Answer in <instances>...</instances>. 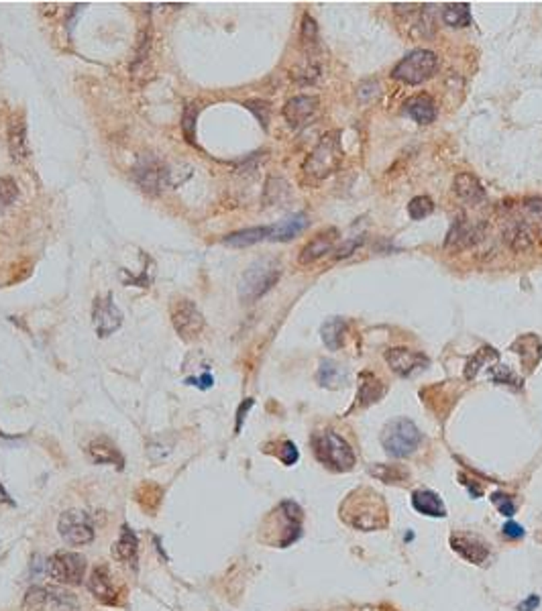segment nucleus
<instances>
[{
	"mask_svg": "<svg viewBox=\"0 0 542 611\" xmlns=\"http://www.w3.org/2000/svg\"><path fill=\"white\" fill-rule=\"evenodd\" d=\"M212 375H208V373H204L202 377H198V379H188L186 384L188 385H198L200 389H208V387H212Z\"/></svg>",
	"mask_w": 542,
	"mask_h": 611,
	"instance_id": "09e8293b",
	"label": "nucleus"
},
{
	"mask_svg": "<svg viewBox=\"0 0 542 611\" xmlns=\"http://www.w3.org/2000/svg\"><path fill=\"white\" fill-rule=\"evenodd\" d=\"M172 324L184 340H194L204 331V316L192 299H177L172 306Z\"/></svg>",
	"mask_w": 542,
	"mask_h": 611,
	"instance_id": "9d476101",
	"label": "nucleus"
},
{
	"mask_svg": "<svg viewBox=\"0 0 542 611\" xmlns=\"http://www.w3.org/2000/svg\"><path fill=\"white\" fill-rule=\"evenodd\" d=\"M137 550H139L137 534L129 526H123V532H121L119 540L114 542V546H112V557L121 560V562H133L137 559Z\"/></svg>",
	"mask_w": 542,
	"mask_h": 611,
	"instance_id": "bb28decb",
	"label": "nucleus"
},
{
	"mask_svg": "<svg viewBox=\"0 0 542 611\" xmlns=\"http://www.w3.org/2000/svg\"><path fill=\"white\" fill-rule=\"evenodd\" d=\"M192 174L194 170L190 165H186V163H177L174 167H167V186L177 188V186H182L184 182H188V179L192 177Z\"/></svg>",
	"mask_w": 542,
	"mask_h": 611,
	"instance_id": "58836bf2",
	"label": "nucleus"
},
{
	"mask_svg": "<svg viewBox=\"0 0 542 611\" xmlns=\"http://www.w3.org/2000/svg\"><path fill=\"white\" fill-rule=\"evenodd\" d=\"M316 379H318V384L322 385V387H333V389H336V387H341V385L345 384L347 373H345V369L338 365V363H334L331 359H324V361H320V369H318V373H316Z\"/></svg>",
	"mask_w": 542,
	"mask_h": 611,
	"instance_id": "7c9ffc66",
	"label": "nucleus"
},
{
	"mask_svg": "<svg viewBox=\"0 0 542 611\" xmlns=\"http://www.w3.org/2000/svg\"><path fill=\"white\" fill-rule=\"evenodd\" d=\"M538 603H541V599H538L536 595H532L528 601H524V603H520V605H518V610L520 611H534L536 607H538Z\"/></svg>",
	"mask_w": 542,
	"mask_h": 611,
	"instance_id": "8fccbe9b",
	"label": "nucleus"
},
{
	"mask_svg": "<svg viewBox=\"0 0 542 611\" xmlns=\"http://www.w3.org/2000/svg\"><path fill=\"white\" fill-rule=\"evenodd\" d=\"M432 212H435V202L428 196H416L408 204V214L412 220H424Z\"/></svg>",
	"mask_w": 542,
	"mask_h": 611,
	"instance_id": "f704fd0d",
	"label": "nucleus"
},
{
	"mask_svg": "<svg viewBox=\"0 0 542 611\" xmlns=\"http://www.w3.org/2000/svg\"><path fill=\"white\" fill-rule=\"evenodd\" d=\"M198 110L200 106L198 105H188L186 112H184V119H182V133L188 143H196V117H198Z\"/></svg>",
	"mask_w": 542,
	"mask_h": 611,
	"instance_id": "4c0bfd02",
	"label": "nucleus"
},
{
	"mask_svg": "<svg viewBox=\"0 0 542 611\" xmlns=\"http://www.w3.org/2000/svg\"><path fill=\"white\" fill-rule=\"evenodd\" d=\"M312 451H314L316 458L333 471L345 473L355 467V453H353L350 444L333 430L316 434L312 438Z\"/></svg>",
	"mask_w": 542,
	"mask_h": 611,
	"instance_id": "20e7f679",
	"label": "nucleus"
},
{
	"mask_svg": "<svg viewBox=\"0 0 542 611\" xmlns=\"http://www.w3.org/2000/svg\"><path fill=\"white\" fill-rule=\"evenodd\" d=\"M385 387L384 384L373 375V373H361L359 375V391H357V403L355 405H361V408H367L371 403L379 402L384 398Z\"/></svg>",
	"mask_w": 542,
	"mask_h": 611,
	"instance_id": "393cba45",
	"label": "nucleus"
},
{
	"mask_svg": "<svg viewBox=\"0 0 542 611\" xmlns=\"http://www.w3.org/2000/svg\"><path fill=\"white\" fill-rule=\"evenodd\" d=\"M422 442V432L418 426L408 418L391 420L384 430H382V446L385 453L396 458H403L416 453V449Z\"/></svg>",
	"mask_w": 542,
	"mask_h": 611,
	"instance_id": "39448f33",
	"label": "nucleus"
},
{
	"mask_svg": "<svg viewBox=\"0 0 542 611\" xmlns=\"http://www.w3.org/2000/svg\"><path fill=\"white\" fill-rule=\"evenodd\" d=\"M0 504H11V506H13V499L8 497V493L4 491L2 485H0Z\"/></svg>",
	"mask_w": 542,
	"mask_h": 611,
	"instance_id": "3c124183",
	"label": "nucleus"
},
{
	"mask_svg": "<svg viewBox=\"0 0 542 611\" xmlns=\"http://www.w3.org/2000/svg\"><path fill=\"white\" fill-rule=\"evenodd\" d=\"M369 473L373 477H379L385 483H396V481H406L408 479V471L394 467V465H373L369 467Z\"/></svg>",
	"mask_w": 542,
	"mask_h": 611,
	"instance_id": "72a5a7b5",
	"label": "nucleus"
},
{
	"mask_svg": "<svg viewBox=\"0 0 542 611\" xmlns=\"http://www.w3.org/2000/svg\"><path fill=\"white\" fill-rule=\"evenodd\" d=\"M491 502L495 504V507L500 509V514H502V516H506V518H512V516H514V511H516V506L512 504L509 495H506V493H502V491H495V493L491 495Z\"/></svg>",
	"mask_w": 542,
	"mask_h": 611,
	"instance_id": "79ce46f5",
	"label": "nucleus"
},
{
	"mask_svg": "<svg viewBox=\"0 0 542 611\" xmlns=\"http://www.w3.org/2000/svg\"><path fill=\"white\" fill-rule=\"evenodd\" d=\"M524 212L530 216V220L542 225V198H530L524 202Z\"/></svg>",
	"mask_w": 542,
	"mask_h": 611,
	"instance_id": "c03bdc74",
	"label": "nucleus"
},
{
	"mask_svg": "<svg viewBox=\"0 0 542 611\" xmlns=\"http://www.w3.org/2000/svg\"><path fill=\"white\" fill-rule=\"evenodd\" d=\"M412 507L428 518H444L447 516V506L440 499V495L430 491V489H418L412 493Z\"/></svg>",
	"mask_w": 542,
	"mask_h": 611,
	"instance_id": "412c9836",
	"label": "nucleus"
},
{
	"mask_svg": "<svg viewBox=\"0 0 542 611\" xmlns=\"http://www.w3.org/2000/svg\"><path fill=\"white\" fill-rule=\"evenodd\" d=\"M251 408H253V400H251V398H249V400H245V402L241 403V408H239V412H237V428H235L237 432H241V426H243L247 412H249Z\"/></svg>",
	"mask_w": 542,
	"mask_h": 611,
	"instance_id": "a18cd8bd",
	"label": "nucleus"
},
{
	"mask_svg": "<svg viewBox=\"0 0 542 611\" xmlns=\"http://www.w3.org/2000/svg\"><path fill=\"white\" fill-rule=\"evenodd\" d=\"M57 605L59 610H71L76 607V599L73 595L66 593V591H59V589H52V587H31L27 591V597H25V607H43V605Z\"/></svg>",
	"mask_w": 542,
	"mask_h": 611,
	"instance_id": "4468645a",
	"label": "nucleus"
},
{
	"mask_svg": "<svg viewBox=\"0 0 542 611\" xmlns=\"http://www.w3.org/2000/svg\"><path fill=\"white\" fill-rule=\"evenodd\" d=\"M336 241H338V230H336V228H329V230L316 235L310 243L304 244V249L300 251L297 261L302 263V265H310V263L322 259L324 255H329V253L333 251Z\"/></svg>",
	"mask_w": 542,
	"mask_h": 611,
	"instance_id": "dca6fc26",
	"label": "nucleus"
},
{
	"mask_svg": "<svg viewBox=\"0 0 542 611\" xmlns=\"http://www.w3.org/2000/svg\"><path fill=\"white\" fill-rule=\"evenodd\" d=\"M385 361L389 369L403 379L418 375L420 371H424L430 363V359L424 352L406 349V347H391L385 350Z\"/></svg>",
	"mask_w": 542,
	"mask_h": 611,
	"instance_id": "9b49d317",
	"label": "nucleus"
},
{
	"mask_svg": "<svg viewBox=\"0 0 542 611\" xmlns=\"http://www.w3.org/2000/svg\"><path fill=\"white\" fill-rule=\"evenodd\" d=\"M280 458H281V463H283V465H288V467H292L297 458H300V453H297L296 444H294L292 440H285V442L281 444Z\"/></svg>",
	"mask_w": 542,
	"mask_h": 611,
	"instance_id": "37998d69",
	"label": "nucleus"
},
{
	"mask_svg": "<svg viewBox=\"0 0 542 611\" xmlns=\"http://www.w3.org/2000/svg\"><path fill=\"white\" fill-rule=\"evenodd\" d=\"M437 53L428 52V49H414L412 53H408L402 61L396 64V68L391 70V78L408 86H418L422 82L430 80L437 73Z\"/></svg>",
	"mask_w": 542,
	"mask_h": 611,
	"instance_id": "423d86ee",
	"label": "nucleus"
},
{
	"mask_svg": "<svg viewBox=\"0 0 542 611\" xmlns=\"http://www.w3.org/2000/svg\"><path fill=\"white\" fill-rule=\"evenodd\" d=\"M504 536H507V538H522L524 530H522V526L516 524V522H507L504 526Z\"/></svg>",
	"mask_w": 542,
	"mask_h": 611,
	"instance_id": "49530a36",
	"label": "nucleus"
},
{
	"mask_svg": "<svg viewBox=\"0 0 542 611\" xmlns=\"http://www.w3.org/2000/svg\"><path fill=\"white\" fill-rule=\"evenodd\" d=\"M316 41H318L316 20L310 15H304V18H302V43L306 47H314Z\"/></svg>",
	"mask_w": 542,
	"mask_h": 611,
	"instance_id": "ea45409f",
	"label": "nucleus"
},
{
	"mask_svg": "<svg viewBox=\"0 0 542 611\" xmlns=\"http://www.w3.org/2000/svg\"><path fill=\"white\" fill-rule=\"evenodd\" d=\"M269 232H271V227H253L245 228V230H237V232L225 237V244L243 249V247H251V244H257L265 239H269Z\"/></svg>",
	"mask_w": 542,
	"mask_h": 611,
	"instance_id": "c756f323",
	"label": "nucleus"
},
{
	"mask_svg": "<svg viewBox=\"0 0 542 611\" xmlns=\"http://www.w3.org/2000/svg\"><path fill=\"white\" fill-rule=\"evenodd\" d=\"M345 334H347V322L343 318H331L320 328L322 343L329 350L341 349L345 345Z\"/></svg>",
	"mask_w": 542,
	"mask_h": 611,
	"instance_id": "c85d7f7f",
	"label": "nucleus"
},
{
	"mask_svg": "<svg viewBox=\"0 0 542 611\" xmlns=\"http://www.w3.org/2000/svg\"><path fill=\"white\" fill-rule=\"evenodd\" d=\"M504 237L506 243L514 249V251H528L532 243H534V230L532 225L524 220V218H516L512 220L506 228H504Z\"/></svg>",
	"mask_w": 542,
	"mask_h": 611,
	"instance_id": "4be33fe9",
	"label": "nucleus"
},
{
	"mask_svg": "<svg viewBox=\"0 0 542 611\" xmlns=\"http://www.w3.org/2000/svg\"><path fill=\"white\" fill-rule=\"evenodd\" d=\"M361 497L350 495L343 504L341 511L345 522L357 530H379L387 524V509L384 499L373 491H359Z\"/></svg>",
	"mask_w": 542,
	"mask_h": 611,
	"instance_id": "f257e3e1",
	"label": "nucleus"
},
{
	"mask_svg": "<svg viewBox=\"0 0 542 611\" xmlns=\"http://www.w3.org/2000/svg\"><path fill=\"white\" fill-rule=\"evenodd\" d=\"M442 20L449 27H467L471 25V6L467 2H449L442 6Z\"/></svg>",
	"mask_w": 542,
	"mask_h": 611,
	"instance_id": "2f4dec72",
	"label": "nucleus"
},
{
	"mask_svg": "<svg viewBox=\"0 0 542 611\" xmlns=\"http://www.w3.org/2000/svg\"><path fill=\"white\" fill-rule=\"evenodd\" d=\"M88 454L96 465H119L123 467V454L119 453V449L108 440V438H96L90 442L88 446Z\"/></svg>",
	"mask_w": 542,
	"mask_h": 611,
	"instance_id": "a878e982",
	"label": "nucleus"
},
{
	"mask_svg": "<svg viewBox=\"0 0 542 611\" xmlns=\"http://www.w3.org/2000/svg\"><path fill=\"white\" fill-rule=\"evenodd\" d=\"M318 105H320V100L316 96H308V94L294 96L283 106V119L288 121L290 126L300 129L314 119L316 112H318Z\"/></svg>",
	"mask_w": 542,
	"mask_h": 611,
	"instance_id": "ddd939ff",
	"label": "nucleus"
},
{
	"mask_svg": "<svg viewBox=\"0 0 542 611\" xmlns=\"http://www.w3.org/2000/svg\"><path fill=\"white\" fill-rule=\"evenodd\" d=\"M500 359V352L491 347H483L481 350H477L473 355L471 359L467 361V367H465V377L467 379H475V375L479 373V369L485 365L488 361H497Z\"/></svg>",
	"mask_w": 542,
	"mask_h": 611,
	"instance_id": "473e14b6",
	"label": "nucleus"
},
{
	"mask_svg": "<svg viewBox=\"0 0 542 611\" xmlns=\"http://www.w3.org/2000/svg\"><path fill=\"white\" fill-rule=\"evenodd\" d=\"M509 349L514 350L516 355H520L522 365L528 367V371H532L534 367L541 363L542 343L536 334H522L520 338H516V340L512 343Z\"/></svg>",
	"mask_w": 542,
	"mask_h": 611,
	"instance_id": "aec40b11",
	"label": "nucleus"
},
{
	"mask_svg": "<svg viewBox=\"0 0 542 611\" xmlns=\"http://www.w3.org/2000/svg\"><path fill=\"white\" fill-rule=\"evenodd\" d=\"M88 589L98 601H102L106 605L117 603V595L119 593H117V589L112 585V579H110V573H108L106 566H96L92 571V575L88 579Z\"/></svg>",
	"mask_w": 542,
	"mask_h": 611,
	"instance_id": "a211bd4d",
	"label": "nucleus"
},
{
	"mask_svg": "<svg viewBox=\"0 0 542 611\" xmlns=\"http://www.w3.org/2000/svg\"><path fill=\"white\" fill-rule=\"evenodd\" d=\"M490 377L493 384L497 385H514L516 389H520L522 387V379L512 371V369H507L506 365H495L490 369Z\"/></svg>",
	"mask_w": 542,
	"mask_h": 611,
	"instance_id": "c9c22d12",
	"label": "nucleus"
},
{
	"mask_svg": "<svg viewBox=\"0 0 542 611\" xmlns=\"http://www.w3.org/2000/svg\"><path fill=\"white\" fill-rule=\"evenodd\" d=\"M479 239H481V228L469 225L465 218H456L451 230H449V235H447L444 247L449 251H459V249L473 247Z\"/></svg>",
	"mask_w": 542,
	"mask_h": 611,
	"instance_id": "f3484780",
	"label": "nucleus"
},
{
	"mask_svg": "<svg viewBox=\"0 0 542 611\" xmlns=\"http://www.w3.org/2000/svg\"><path fill=\"white\" fill-rule=\"evenodd\" d=\"M361 243H363V239H361V237L353 239V241H349V243L345 244V247H341V249H338V255H336V257H349L350 253H353V251H355V249H357V247H359Z\"/></svg>",
	"mask_w": 542,
	"mask_h": 611,
	"instance_id": "de8ad7c7",
	"label": "nucleus"
},
{
	"mask_svg": "<svg viewBox=\"0 0 542 611\" xmlns=\"http://www.w3.org/2000/svg\"><path fill=\"white\" fill-rule=\"evenodd\" d=\"M245 106L257 117V121L261 122L263 129H267V122H269V110H271V106H269V102H265V100H249V102H245Z\"/></svg>",
	"mask_w": 542,
	"mask_h": 611,
	"instance_id": "a19ab883",
	"label": "nucleus"
},
{
	"mask_svg": "<svg viewBox=\"0 0 542 611\" xmlns=\"http://www.w3.org/2000/svg\"><path fill=\"white\" fill-rule=\"evenodd\" d=\"M451 546L461 559H465L471 564H481L490 559V548L488 544L481 540L479 536L473 534H453L451 536Z\"/></svg>",
	"mask_w": 542,
	"mask_h": 611,
	"instance_id": "2eb2a0df",
	"label": "nucleus"
},
{
	"mask_svg": "<svg viewBox=\"0 0 542 611\" xmlns=\"http://www.w3.org/2000/svg\"><path fill=\"white\" fill-rule=\"evenodd\" d=\"M343 159H345V151L341 145V133L331 131L318 141V145L310 151V155L302 165V172L314 179H324L338 172V167L343 165Z\"/></svg>",
	"mask_w": 542,
	"mask_h": 611,
	"instance_id": "f03ea898",
	"label": "nucleus"
},
{
	"mask_svg": "<svg viewBox=\"0 0 542 611\" xmlns=\"http://www.w3.org/2000/svg\"><path fill=\"white\" fill-rule=\"evenodd\" d=\"M92 322H94V328H96L100 338H106V336L114 334V332L123 326V312H121L119 306L114 304L112 294H106V296L94 299Z\"/></svg>",
	"mask_w": 542,
	"mask_h": 611,
	"instance_id": "f8f14e48",
	"label": "nucleus"
},
{
	"mask_svg": "<svg viewBox=\"0 0 542 611\" xmlns=\"http://www.w3.org/2000/svg\"><path fill=\"white\" fill-rule=\"evenodd\" d=\"M453 192L465 204H479L485 200V190L473 174H456L453 179Z\"/></svg>",
	"mask_w": 542,
	"mask_h": 611,
	"instance_id": "6ab92c4d",
	"label": "nucleus"
},
{
	"mask_svg": "<svg viewBox=\"0 0 542 611\" xmlns=\"http://www.w3.org/2000/svg\"><path fill=\"white\" fill-rule=\"evenodd\" d=\"M47 573L57 583L64 585H80L86 573V559L78 552L70 550H57L47 559Z\"/></svg>",
	"mask_w": 542,
	"mask_h": 611,
	"instance_id": "0eeeda50",
	"label": "nucleus"
},
{
	"mask_svg": "<svg viewBox=\"0 0 542 611\" xmlns=\"http://www.w3.org/2000/svg\"><path fill=\"white\" fill-rule=\"evenodd\" d=\"M8 145H11V155L15 161H23L29 155V143H27V124L23 119L11 122L8 126Z\"/></svg>",
	"mask_w": 542,
	"mask_h": 611,
	"instance_id": "cd10ccee",
	"label": "nucleus"
},
{
	"mask_svg": "<svg viewBox=\"0 0 542 611\" xmlns=\"http://www.w3.org/2000/svg\"><path fill=\"white\" fill-rule=\"evenodd\" d=\"M133 175L141 190L149 196H158L163 186H167V165L161 163L155 155H141Z\"/></svg>",
	"mask_w": 542,
	"mask_h": 611,
	"instance_id": "6e6552de",
	"label": "nucleus"
},
{
	"mask_svg": "<svg viewBox=\"0 0 542 611\" xmlns=\"http://www.w3.org/2000/svg\"><path fill=\"white\" fill-rule=\"evenodd\" d=\"M57 530H59V536L71 546H82L94 540V526H92L90 516L78 509L64 511L59 516Z\"/></svg>",
	"mask_w": 542,
	"mask_h": 611,
	"instance_id": "1a4fd4ad",
	"label": "nucleus"
},
{
	"mask_svg": "<svg viewBox=\"0 0 542 611\" xmlns=\"http://www.w3.org/2000/svg\"><path fill=\"white\" fill-rule=\"evenodd\" d=\"M403 110L412 121H416L418 124H430L437 119V105L428 94H418V96L406 100Z\"/></svg>",
	"mask_w": 542,
	"mask_h": 611,
	"instance_id": "5701e85b",
	"label": "nucleus"
},
{
	"mask_svg": "<svg viewBox=\"0 0 542 611\" xmlns=\"http://www.w3.org/2000/svg\"><path fill=\"white\" fill-rule=\"evenodd\" d=\"M280 263L273 259H259V261L251 263L239 283V297L247 304L257 302L280 281Z\"/></svg>",
	"mask_w": 542,
	"mask_h": 611,
	"instance_id": "7ed1b4c3",
	"label": "nucleus"
},
{
	"mask_svg": "<svg viewBox=\"0 0 542 611\" xmlns=\"http://www.w3.org/2000/svg\"><path fill=\"white\" fill-rule=\"evenodd\" d=\"M17 198V182L13 177H0V212H4Z\"/></svg>",
	"mask_w": 542,
	"mask_h": 611,
	"instance_id": "e433bc0d",
	"label": "nucleus"
},
{
	"mask_svg": "<svg viewBox=\"0 0 542 611\" xmlns=\"http://www.w3.org/2000/svg\"><path fill=\"white\" fill-rule=\"evenodd\" d=\"M306 227H308V216L304 212L292 214V216L283 218L281 223L271 227L269 241H292L300 232H304Z\"/></svg>",
	"mask_w": 542,
	"mask_h": 611,
	"instance_id": "b1692460",
	"label": "nucleus"
}]
</instances>
